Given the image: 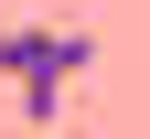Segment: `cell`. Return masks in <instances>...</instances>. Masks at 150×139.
<instances>
[{"label":"cell","instance_id":"obj_1","mask_svg":"<svg viewBox=\"0 0 150 139\" xmlns=\"http://www.w3.org/2000/svg\"><path fill=\"white\" fill-rule=\"evenodd\" d=\"M86 64H97V32H64V22H0V75L22 86L32 128L64 107V86H75Z\"/></svg>","mask_w":150,"mask_h":139}]
</instances>
